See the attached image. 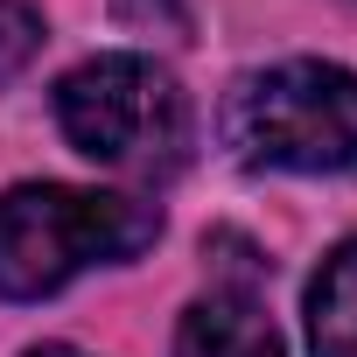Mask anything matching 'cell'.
I'll return each instance as SVG.
<instances>
[{
    "instance_id": "obj_3",
    "label": "cell",
    "mask_w": 357,
    "mask_h": 357,
    "mask_svg": "<svg viewBox=\"0 0 357 357\" xmlns=\"http://www.w3.org/2000/svg\"><path fill=\"white\" fill-rule=\"evenodd\" d=\"M56 119L77 154L126 168V175H168L190 147V105L168 70L147 56H91L56 84Z\"/></svg>"
},
{
    "instance_id": "obj_2",
    "label": "cell",
    "mask_w": 357,
    "mask_h": 357,
    "mask_svg": "<svg viewBox=\"0 0 357 357\" xmlns=\"http://www.w3.org/2000/svg\"><path fill=\"white\" fill-rule=\"evenodd\" d=\"M225 147L245 168H357V70L301 56L238 77V91L225 98Z\"/></svg>"
},
{
    "instance_id": "obj_1",
    "label": "cell",
    "mask_w": 357,
    "mask_h": 357,
    "mask_svg": "<svg viewBox=\"0 0 357 357\" xmlns=\"http://www.w3.org/2000/svg\"><path fill=\"white\" fill-rule=\"evenodd\" d=\"M154 231H161V211L140 197L22 183L0 197V294L43 301V294L70 287L84 266L133 259L140 245H154Z\"/></svg>"
},
{
    "instance_id": "obj_6",
    "label": "cell",
    "mask_w": 357,
    "mask_h": 357,
    "mask_svg": "<svg viewBox=\"0 0 357 357\" xmlns=\"http://www.w3.org/2000/svg\"><path fill=\"white\" fill-rule=\"evenodd\" d=\"M43 50V15L22 0H0V84H15Z\"/></svg>"
},
{
    "instance_id": "obj_8",
    "label": "cell",
    "mask_w": 357,
    "mask_h": 357,
    "mask_svg": "<svg viewBox=\"0 0 357 357\" xmlns=\"http://www.w3.org/2000/svg\"><path fill=\"white\" fill-rule=\"evenodd\" d=\"M29 357H77V350H63V343H50V350H29Z\"/></svg>"
},
{
    "instance_id": "obj_4",
    "label": "cell",
    "mask_w": 357,
    "mask_h": 357,
    "mask_svg": "<svg viewBox=\"0 0 357 357\" xmlns=\"http://www.w3.org/2000/svg\"><path fill=\"white\" fill-rule=\"evenodd\" d=\"M175 357H287V343L252 287H211L175 329Z\"/></svg>"
},
{
    "instance_id": "obj_5",
    "label": "cell",
    "mask_w": 357,
    "mask_h": 357,
    "mask_svg": "<svg viewBox=\"0 0 357 357\" xmlns=\"http://www.w3.org/2000/svg\"><path fill=\"white\" fill-rule=\"evenodd\" d=\"M308 343L315 357H357V238L336 245L308 287Z\"/></svg>"
},
{
    "instance_id": "obj_7",
    "label": "cell",
    "mask_w": 357,
    "mask_h": 357,
    "mask_svg": "<svg viewBox=\"0 0 357 357\" xmlns=\"http://www.w3.org/2000/svg\"><path fill=\"white\" fill-rule=\"evenodd\" d=\"M154 15H168L183 29V8H175V0H119V22H154Z\"/></svg>"
}]
</instances>
